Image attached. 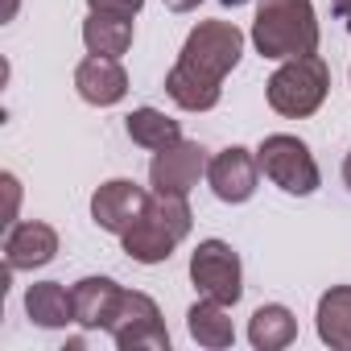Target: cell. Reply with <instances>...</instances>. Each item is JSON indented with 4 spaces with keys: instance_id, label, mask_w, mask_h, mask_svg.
<instances>
[{
    "instance_id": "6da1fadb",
    "label": "cell",
    "mask_w": 351,
    "mask_h": 351,
    "mask_svg": "<svg viewBox=\"0 0 351 351\" xmlns=\"http://www.w3.org/2000/svg\"><path fill=\"white\" fill-rule=\"evenodd\" d=\"M240 54H244V34L232 21H199L173 71L165 75V95L186 112H211Z\"/></svg>"
},
{
    "instance_id": "7a4b0ae2",
    "label": "cell",
    "mask_w": 351,
    "mask_h": 351,
    "mask_svg": "<svg viewBox=\"0 0 351 351\" xmlns=\"http://www.w3.org/2000/svg\"><path fill=\"white\" fill-rule=\"evenodd\" d=\"M252 46L261 58L318 54V21L310 0H261L252 21Z\"/></svg>"
},
{
    "instance_id": "3957f363",
    "label": "cell",
    "mask_w": 351,
    "mask_h": 351,
    "mask_svg": "<svg viewBox=\"0 0 351 351\" xmlns=\"http://www.w3.org/2000/svg\"><path fill=\"white\" fill-rule=\"evenodd\" d=\"M191 207L182 195H153L149 207L141 211V219L120 236L124 240V252L136 261V265H161L173 256L186 236H191Z\"/></svg>"
},
{
    "instance_id": "277c9868",
    "label": "cell",
    "mask_w": 351,
    "mask_h": 351,
    "mask_svg": "<svg viewBox=\"0 0 351 351\" xmlns=\"http://www.w3.org/2000/svg\"><path fill=\"white\" fill-rule=\"evenodd\" d=\"M330 91V71L318 54H302V58H285L273 79L265 83V95H269V108L277 116H289V120H306L322 108Z\"/></svg>"
},
{
    "instance_id": "5b68a950",
    "label": "cell",
    "mask_w": 351,
    "mask_h": 351,
    "mask_svg": "<svg viewBox=\"0 0 351 351\" xmlns=\"http://www.w3.org/2000/svg\"><path fill=\"white\" fill-rule=\"evenodd\" d=\"M256 161H261V173H265L273 186H281L285 195H298V199L314 195L318 182H322V173H318V161H314L310 145L298 141V136H289V132L265 136L261 149H256Z\"/></svg>"
},
{
    "instance_id": "8992f818",
    "label": "cell",
    "mask_w": 351,
    "mask_h": 351,
    "mask_svg": "<svg viewBox=\"0 0 351 351\" xmlns=\"http://www.w3.org/2000/svg\"><path fill=\"white\" fill-rule=\"evenodd\" d=\"M191 285L223 306H236L244 298V269H240V252L228 240H203L191 252Z\"/></svg>"
},
{
    "instance_id": "52a82bcc",
    "label": "cell",
    "mask_w": 351,
    "mask_h": 351,
    "mask_svg": "<svg viewBox=\"0 0 351 351\" xmlns=\"http://www.w3.org/2000/svg\"><path fill=\"white\" fill-rule=\"evenodd\" d=\"M108 335L116 339L120 351H169V330L161 322V310L141 289H124Z\"/></svg>"
},
{
    "instance_id": "ba28073f",
    "label": "cell",
    "mask_w": 351,
    "mask_h": 351,
    "mask_svg": "<svg viewBox=\"0 0 351 351\" xmlns=\"http://www.w3.org/2000/svg\"><path fill=\"white\" fill-rule=\"evenodd\" d=\"M207 149L199 141H178L169 149H157L153 161H149V182H153V195H191L199 186V178H207Z\"/></svg>"
},
{
    "instance_id": "9c48e42d",
    "label": "cell",
    "mask_w": 351,
    "mask_h": 351,
    "mask_svg": "<svg viewBox=\"0 0 351 351\" xmlns=\"http://www.w3.org/2000/svg\"><path fill=\"white\" fill-rule=\"evenodd\" d=\"M256 178H261V161L240 145L215 153L207 165V182L219 203H248L256 195Z\"/></svg>"
},
{
    "instance_id": "30bf717a",
    "label": "cell",
    "mask_w": 351,
    "mask_h": 351,
    "mask_svg": "<svg viewBox=\"0 0 351 351\" xmlns=\"http://www.w3.org/2000/svg\"><path fill=\"white\" fill-rule=\"evenodd\" d=\"M145 207H149L145 186H136V182H128V178H112V182H104V186L91 195V219H95L104 232H112V236H124V232L141 219Z\"/></svg>"
},
{
    "instance_id": "8fae6325",
    "label": "cell",
    "mask_w": 351,
    "mask_h": 351,
    "mask_svg": "<svg viewBox=\"0 0 351 351\" xmlns=\"http://www.w3.org/2000/svg\"><path fill=\"white\" fill-rule=\"evenodd\" d=\"M58 252V232L42 219H25V223H9L5 236V269L21 273V269H42L50 265Z\"/></svg>"
},
{
    "instance_id": "7c38bea8",
    "label": "cell",
    "mask_w": 351,
    "mask_h": 351,
    "mask_svg": "<svg viewBox=\"0 0 351 351\" xmlns=\"http://www.w3.org/2000/svg\"><path fill=\"white\" fill-rule=\"evenodd\" d=\"M75 91L95 108H112L128 95V71L120 66V58L91 54L75 66Z\"/></svg>"
},
{
    "instance_id": "4fadbf2b",
    "label": "cell",
    "mask_w": 351,
    "mask_h": 351,
    "mask_svg": "<svg viewBox=\"0 0 351 351\" xmlns=\"http://www.w3.org/2000/svg\"><path fill=\"white\" fill-rule=\"evenodd\" d=\"M71 293H75V322L87 330H108L120 310V298H124V289L112 277H83V281H75Z\"/></svg>"
},
{
    "instance_id": "5bb4252c",
    "label": "cell",
    "mask_w": 351,
    "mask_h": 351,
    "mask_svg": "<svg viewBox=\"0 0 351 351\" xmlns=\"http://www.w3.org/2000/svg\"><path fill=\"white\" fill-rule=\"evenodd\" d=\"M25 314L46 330L71 326L75 322V293L62 281H38L25 289Z\"/></svg>"
},
{
    "instance_id": "9a60e30c",
    "label": "cell",
    "mask_w": 351,
    "mask_h": 351,
    "mask_svg": "<svg viewBox=\"0 0 351 351\" xmlns=\"http://www.w3.org/2000/svg\"><path fill=\"white\" fill-rule=\"evenodd\" d=\"M318 339L335 351H351V285H330L318 298Z\"/></svg>"
},
{
    "instance_id": "2e32d148",
    "label": "cell",
    "mask_w": 351,
    "mask_h": 351,
    "mask_svg": "<svg viewBox=\"0 0 351 351\" xmlns=\"http://www.w3.org/2000/svg\"><path fill=\"white\" fill-rule=\"evenodd\" d=\"M186 330L199 347H211V351H223V347L236 343V326L228 318V306L211 302V298H203L186 310Z\"/></svg>"
},
{
    "instance_id": "e0dca14e",
    "label": "cell",
    "mask_w": 351,
    "mask_h": 351,
    "mask_svg": "<svg viewBox=\"0 0 351 351\" xmlns=\"http://www.w3.org/2000/svg\"><path fill=\"white\" fill-rule=\"evenodd\" d=\"M83 42L87 54H104V58H120L132 46V17L120 13H91L83 21Z\"/></svg>"
},
{
    "instance_id": "ac0fdd59",
    "label": "cell",
    "mask_w": 351,
    "mask_h": 351,
    "mask_svg": "<svg viewBox=\"0 0 351 351\" xmlns=\"http://www.w3.org/2000/svg\"><path fill=\"white\" fill-rule=\"evenodd\" d=\"M248 339H252L256 351H281V347H289V343L298 339V318L289 314V306L269 302V306H261V310L252 314Z\"/></svg>"
},
{
    "instance_id": "d6986e66",
    "label": "cell",
    "mask_w": 351,
    "mask_h": 351,
    "mask_svg": "<svg viewBox=\"0 0 351 351\" xmlns=\"http://www.w3.org/2000/svg\"><path fill=\"white\" fill-rule=\"evenodd\" d=\"M124 128H128V136H132V145H141V149H169V145H178L182 141V128H178V120H169L165 112H157V108H136L128 120H124Z\"/></svg>"
},
{
    "instance_id": "ffe728a7",
    "label": "cell",
    "mask_w": 351,
    "mask_h": 351,
    "mask_svg": "<svg viewBox=\"0 0 351 351\" xmlns=\"http://www.w3.org/2000/svg\"><path fill=\"white\" fill-rule=\"evenodd\" d=\"M91 13H120V17H136L145 9V0H87Z\"/></svg>"
},
{
    "instance_id": "44dd1931",
    "label": "cell",
    "mask_w": 351,
    "mask_h": 351,
    "mask_svg": "<svg viewBox=\"0 0 351 351\" xmlns=\"http://www.w3.org/2000/svg\"><path fill=\"white\" fill-rule=\"evenodd\" d=\"M330 9H335V17L347 25V34H351V0H330Z\"/></svg>"
},
{
    "instance_id": "7402d4cb",
    "label": "cell",
    "mask_w": 351,
    "mask_h": 351,
    "mask_svg": "<svg viewBox=\"0 0 351 351\" xmlns=\"http://www.w3.org/2000/svg\"><path fill=\"white\" fill-rule=\"evenodd\" d=\"M203 0H165V9L169 13H191V9H199Z\"/></svg>"
},
{
    "instance_id": "603a6c76",
    "label": "cell",
    "mask_w": 351,
    "mask_h": 351,
    "mask_svg": "<svg viewBox=\"0 0 351 351\" xmlns=\"http://www.w3.org/2000/svg\"><path fill=\"white\" fill-rule=\"evenodd\" d=\"M343 182H347V191H351V153H347V161H343Z\"/></svg>"
},
{
    "instance_id": "cb8c5ba5",
    "label": "cell",
    "mask_w": 351,
    "mask_h": 351,
    "mask_svg": "<svg viewBox=\"0 0 351 351\" xmlns=\"http://www.w3.org/2000/svg\"><path fill=\"white\" fill-rule=\"evenodd\" d=\"M219 5H228V9H240V5H248V0H219Z\"/></svg>"
},
{
    "instance_id": "d4e9b609",
    "label": "cell",
    "mask_w": 351,
    "mask_h": 351,
    "mask_svg": "<svg viewBox=\"0 0 351 351\" xmlns=\"http://www.w3.org/2000/svg\"><path fill=\"white\" fill-rule=\"evenodd\" d=\"M13 9H17V0H9V13H5V17H13Z\"/></svg>"
}]
</instances>
